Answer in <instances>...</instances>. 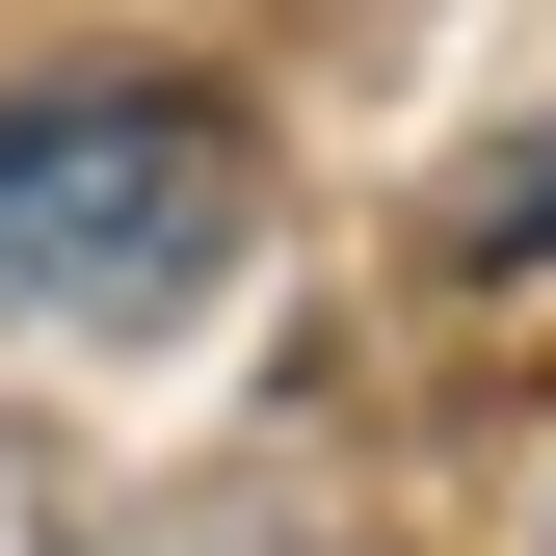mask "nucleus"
Wrapping results in <instances>:
<instances>
[{"label":"nucleus","instance_id":"nucleus-1","mask_svg":"<svg viewBox=\"0 0 556 556\" xmlns=\"http://www.w3.org/2000/svg\"><path fill=\"white\" fill-rule=\"evenodd\" d=\"M265 160L186 80H27L0 106V318H186L239 265Z\"/></svg>","mask_w":556,"mask_h":556},{"label":"nucleus","instance_id":"nucleus-2","mask_svg":"<svg viewBox=\"0 0 556 556\" xmlns=\"http://www.w3.org/2000/svg\"><path fill=\"white\" fill-rule=\"evenodd\" d=\"M477 239H504V265H530V239H556V160H504V186H477Z\"/></svg>","mask_w":556,"mask_h":556}]
</instances>
